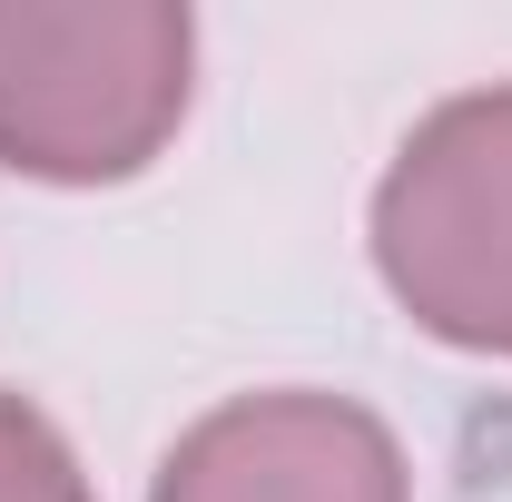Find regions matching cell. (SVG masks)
I'll list each match as a JSON object with an SVG mask.
<instances>
[{
    "instance_id": "obj_1",
    "label": "cell",
    "mask_w": 512,
    "mask_h": 502,
    "mask_svg": "<svg viewBox=\"0 0 512 502\" xmlns=\"http://www.w3.org/2000/svg\"><path fill=\"white\" fill-rule=\"evenodd\" d=\"M197 20L168 0H0V168L50 188L138 178L188 119Z\"/></svg>"
},
{
    "instance_id": "obj_2",
    "label": "cell",
    "mask_w": 512,
    "mask_h": 502,
    "mask_svg": "<svg viewBox=\"0 0 512 502\" xmlns=\"http://www.w3.org/2000/svg\"><path fill=\"white\" fill-rule=\"evenodd\" d=\"M375 266L424 335L512 355V89H463L394 148Z\"/></svg>"
},
{
    "instance_id": "obj_3",
    "label": "cell",
    "mask_w": 512,
    "mask_h": 502,
    "mask_svg": "<svg viewBox=\"0 0 512 502\" xmlns=\"http://www.w3.org/2000/svg\"><path fill=\"white\" fill-rule=\"evenodd\" d=\"M148 502H404V453L345 394H237L168 443Z\"/></svg>"
},
{
    "instance_id": "obj_4",
    "label": "cell",
    "mask_w": 512,
    "mask_h": 502,
    "mask_svg": "<svg viewBox=\"0 0 512 502\" xmlns=\"http://www.w3.org/2000/svg\"><path fill=\"white\" fill-rule=\"evenodd\" d=\"M0 502H89V473L60 443V424L0 384Z\"/></svg>"
}]
</instances>
